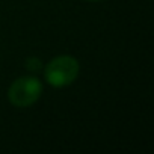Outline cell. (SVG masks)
<instances>
[{
	"label": "cell",
	"instance_id": "1",
	"mask_svg": "<svg viewBox=\"0 0 154 154\" xmlns=\"http://www.w3.org/2000/svg\"><path fill=\"white\" fill-rule=\"evenodd\" d=\"M77 75H79V62L75 60V57L68 54L51 59L44 71L47 83L54 88L71 85L77 79Z\"/></svg>",
	"mask_w": 154,
	"mask_h": 154
},
{
	"label": "cell",
	"instance_id": "2",
	"mask_svg": "<svg viewBox=\"0 0 154 154\" xmlns=\"http://www.w3.org/2000/svg\"><path fill=\"white\" fill-rule=\"evenodd\" d=\"M42 94V83L36 77L24 75L17 79L8 91V98L15 107L32 106Z\"/></svg>",
	"mask_w": 154,
	"mask_h": 154
},
{
	"label": "cell",
	"instance_id": "3",
	"mask_svg": "<svg viewBox=\"0 0 154 154\" xmlns=\"http://www.w3.org/2000/svg\"><path fill=\"white\" fill-rule=\"evenodd\" d=\"M39 66H41V62H39L36 57H30V59L27 60V68H29V69H32V71L35 69V71H36V69H39Z\"/></svg>",
	"mask_w": 154,
	"mask_h": 154
},
{
	"label": "cell",
	"instance_id": "4",
	"mask_svg": "<svg viewBox=\"0 0 154 154\" xmlns=\"http://www.w3.org/2000/svg\"><path fill=\"white\" fill-rule=\"evenodd\" d=\"M89 2H98V0H89Z\"/></svg>",
	"mask_w": 154,
	"mask_h": 154
}]
</instances>
